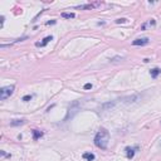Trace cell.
<instances>
[{"mask_svg": "<svg viewBox=\"0 0 161 161\" xmlns=\"http://www.w3.org/2000/svg\"><path fill=\"white\" fill-rule=\"evenodd\" d=\"M32 98H33V96L32 95H27V96H24V97L21 98V101H23V102H29Z\"/></svg>", "mask_w": 161, "mask_h": 161, "instance_id": "14", "label": "cell"}, {"mask_svg": "<svg viewBox=\"0 0 161 161\" xmlns=\"http://www.w3.org/2000/svg\"><path fill=\"white\" fill-rule=\"evenodd\" d=\"M149 43H150V39L149 38H139L133 40L132 45H135V47H142V45H146Z\"/></svg>", "mask_w": 161, "mask_h": 161, "instance_id": "4", "label": "cell"}, {"mask_svg": "<svg viewBox=\"0 0 161 161\" xmlns=\"http://www.w3.org/2000/svg\"><path fill=\"white\" fill-rule=\"evenodd\" d=\"M0 154H1V156H3V157H10V156H11V155H8V154H5V151H1L0 152Z\"/></svg>", "mask_w": 161, "mask_h": 161, "instance_id": "18", "label": "cell"}, {"mask_svg": "<svg viewBox=\"0 0 161 161\" xmlns=\"http://www.w3.org/2000/svg\"><path fill=\"white\" fill-rule=\"evenodd\" d=\"M83 159L87 161H93L96 159V156L92 152H85V154H83Z\"/></svg>", "mask_w": 161, "mask_h": 161, "instance_id": "9", "label": "cell"}, {"mask_svg": "<svg viewBox=\"0 0 161 161\" xmlns=\"http://www.w3.org/2000/svg\"><path fill=\"white\" fill-rule=\"evenodd\" d=\"M108 141H110V132L106 128H101L95 136V145L101 149V150H106L108 146Z\"/></svg>", "mask_w": 161, "mask_h": 161, "instance_id": "1", "label": "cell"}, {"mask_svg": "<svg viewBox=\"0 0 161 161\" xmlns=\"http://www.w3.org/2000/svg\"><path fill=\"white\" fill-rule=\"evenodd\" d=\"M62 18H64V19H73V18H76V14L74 13H62Z\"/></svg>", "mask_w": 161, "mask_h": 161, "instance_id": "12", "label": "cell"}, {"mask_svg": "<svg viewBox=\"0 0 161 161\" xmlns=\"http://www.w3.org/2000/svg\"><path fill=\"white\" fill-rule=\"evenodd\" d=\"M161 73V69L160 68H154V69H151L150 71V76L152 77V78H157V76Z\"/></svg>", "mask_w": 161, "mask_h": 161, "instance_id": "10", "label": "cell"}, {"mask_svg": "<svg viewBox=\"0 0 161 161\" xmlns=\"http://www.w3.org/2000/svg\"><path fill=\"white\" fill-rule=\"evenodd\" d=\"M14 86H6V87H3L1 89H0V99L1 101H5L6 98H9L10 96L13 95V92H14Z\"/></svg>", "mask_w": 161, "mask_h": 161, "instance_id": "3", "label": "cell"}, {"mask_svg": "<svg viewBox=\"0 0 161 161\" xmlns=\"http://www.w3.org/2000/svg\"><path fill=\"white\" fill-rule=\"evenodd\" d=\"M83 88H85V89H91V88H92V83H86Z\"/></svg>", "mask_w": 161, "mask_h": 161, "instance_id": "17", "label": "cell"}, {"mask_svg": "<svg viewBox=\"0 0 161 161\" xmlns=\"http://www.w3.org/2000/svg\"><path fill=\"white\" fill-rule=\"evenodd\" d=\"M43 136V132L39 130H33V140H38Z\"/></svg>", "mask_w": 161, "mask_h": 161, "instance_id": "11", "label": "cell"}, {"mask_svg": "<svg viewBox=\"0 0 161 161\" xmlns=\"http://www.w3.org/2000/svg\"><path fill=\"white\" fill-rule=\"evenodd\" d=\"M155 25H156V20H155V19H149L147 21H145V23L141 25L140 30H147V29L154 28Z\"/></svg>", "mask_w": 161, "mask_h": 161, "instance_id": "5", "label": "cell"}, {"mask_svg": "<svg viewBox=\"0 0 161 161\" xmlns=\"http://www.w3.org/2000/svg\"><path fill=\"white\" fill-rule=\"evenodd\" d=\"M50 40H53V37H52V35H48V37H45L42 42H37V43H35V47H45Z\"/></svg>", "mask_w": 161, "mask_h": 161, "instance_id": "7", "label": "cell"}, {"mask_svg": "<svg viewBox=\"0 0 161 161\" xmlns=\"http://www.w3.org/2000/svg\"><path fill=\"white\" fill-rule=\"evenodd\" d=\"M79 108H81V102H79V101H74L73 103H71V106L68 107V113H67L66 120H68L69 117L72 118V117L79 111Z\"/></svg>", "mask_w": 161, "mask_h": 161, "instance_id": "2", "label": "cell"}, {"mask_svg": "<svg viewBox=\"0 0 161 161\" xmlns=\"http://www.w3.org/2000/svg\"><path fill=\"white\" fill-rule=\"evenodd\" d=\"M139 147L137 146H135V147H126V155H127V159H133V156H135V152H136V150H137Z\"/></svg>", "mask_w": 161, "mask_h": 161, "instance_id": "8", "label": "cell"}, {"mask_svg": "<svg viewBox=\"0 0 161 161\" xmlns=\"http://www.w3.org/2000/svg\"><path fill=\"white\" fill-rule=\"evenodd\" d=\"M50 24H56V20H52V21H48L47 25H50Z\"/></svg>", "mask_w": 161, "mask_h": 161, "instance_id": "20", "label": "cell"}, {"mask_svg": "<svg viewBox=\"0 0 161 161\" xmlns=\"http://www.w3.org/2000/svg\"><path fill=\"white\" fill-rule=\"evenodd\" d=\"M116 23L117 24H123V23H127V19L126 18H120V19L116 20Z\"/></svg>", "mask_w": 161, "mask_h": 161, "instance_id": "15", "label": "cell"}, {"mask_svg": "<svg viewBox=\"0 0 161 161\" xmlns=\"http://www.w3.org/2000/svg\"><path fill=\"white\" fill-rule=\"evenodd\" d=\"M123 57H114L112 59H110V62H118V60H122Z\"/></svg>", "mask_w": 161, "mask_h": 161, "instance_id": "16", "label": "cell"}, {"mask_svg": "<svg viewBox=\"0 0 161 161\" xmlns=\"http://www.w3.org/2000/svg\"><path fill=\"white\" fill-rule=\"evenodd\" d=\"M102 3L98 1V3H93V4H86V5H79V6H76V9H95L97 6H99Z\"/></svg>", "mask_w": 161, "mask_h": 161, "instance_id": "6", "label": "cell"}, {"mask_svg": "<svg viewBox=\"0 0 161 161\" xmlns=\"http://www.w3.org/2000/svg\"><path fill=\"white\" fill-rule=\"evenodd\" d=\"M25 120H13L10 122V126H20V125H24Z\"/></svg>", "mask_w": 161, "mask_h": 161, "instance_id": "13", "label": "cell"}, {"mask_svg": "<svg viewBox=\"0 0 161 161\" xmlns=\"http://www.w3.org/2000/svg\"><path fill=\"white\" fill-rule=\"evenodd\" d=\"M160 145H161V143H160Z\"/></svg>", "mask_w": 161, "mask_h": 161, "instance_id": "21", "label": "cell"}, {"mask_svg": "<svg viewBox=\"0 0 161 161\" xmlns=\"http://www.w3.org/2000/svg\"><path fill=\"white\" fill-rule=\"evenodd\" d=\"M4 20H5V17H1V24H0L1 28H3V25H4Z\"/></svg>", "mask_w": 161, "mask_h": 161, "instance_id": "19", "label": "cell"}]
</instances>
